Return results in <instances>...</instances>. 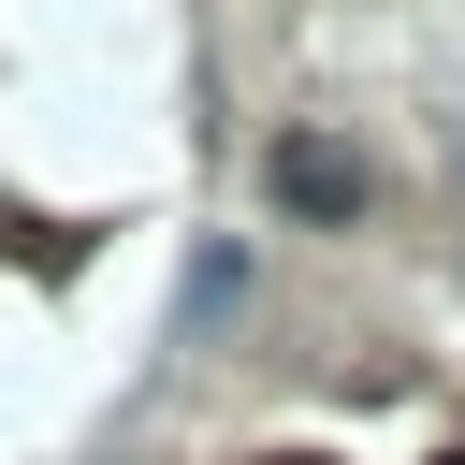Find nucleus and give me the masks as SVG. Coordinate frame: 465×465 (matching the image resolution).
<instances>
[{
  "label": "nucleus",
  "instance_id": "f03ea898",
  "mask_svg": "<svg viewBox=\"0 0 465 465\" xmlns=\"http://www.w3.org/2000/svg\"><path fill=\"white\" fill-rule=\"evenodd\" d=\"M232 305H247V232H203V247H189V276H174V320H160V349H203Z\"/></svg>",
  "mask_w": 465,
  "mask_h": 465
},
{
  "label": "nucleus",
  "instance_id": "f257e3e1",
  "mask_svg": "<svg viewBox=\"0 0 465 465\" xmlns=\"http://www.w3.org/2000/svg\"><path fill=\"white\" fill-rule=\"evenodd\" d=\"M262 174H276V203H291V218H320V232H349V218H363V160H349L334 131H276V145H262Z\"/></svg>",
  "mask_w": 465,
  "mask_h": 465
}]
</instances>
